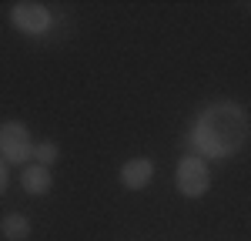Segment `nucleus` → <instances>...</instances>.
<instances>
[{
    "instance_id": "nucleus-1",
    "label": "nucleus",
    "mask_w": 251,
    "mask_h": 241,
    "mask_svg": "<svg viewBox=\"0 0 251 241\" xmlns=\"http://www.w3.org/2000/svg\"><path fill=\"white\" fill-rule=\"evenodd\" d=\"M251 138V118L248 111L234 100H214L198 111V118L188 127L184 147L204 161H228L238 154Z\"/></svg>"
},
{
    "instance_id": "nucleus-2",
    "label": "nucleus",
    "mask_w": 251,
    "mask_h": 241,
    "mask_svg": "<svg viewBox=\"0 0 251 241\" xmlns=\"http://www.w3.org/2000/svg\"><path fill=\"white\" fill-rule=\"evenodd\" d=\"M174 188L181 191V198H204L208 188H211V171H208V161L198 158V154H184L174 168Z\"/></svg>"
},
{
    "instance_id": "nucleus-3",
    "label": "nucleus",
    "mask_w": 251,
    "mask_h": 241,
    "mask_svg": "<svg viewBox=\"0 0 251 241\" xmlns=\"http://www.w3.org/2000/svg\"><path fill=\"white\" fill-rule=\"evenodd\" d=\"M10 27L24 37H44L54 27V14L37 0H20L10 7Z\"/></svg>"
},
{
    "instance_id": "nucleus-4",
    "label": "nucleus",
    "mask_w": 251,
    "mask_h": 241,
    "mask_svg": "<svg viewBox=\"0 0 251 241\" xmlns=\"http://www.w3.org/2000/svg\"><path fill=\"white\" fill-rule=\"evenodd\" d=\"M0 158L7 164H24L34 161V141L24 120H3L0 124Z\"/></svg>"
},
{
    "instance_id": "nucleus-5",
    "label": "nucleus",
    "mask_w": 251,
    "mask_h": 241,
    "mask_svg": "<svg viewBox=\"0 0 251 241\" xmlns=\"http://www.w3.org/2000/svg\"><path fill=\"white\" fill-rule=\"evenodd\" d=\"M117 181L124 191H144L151 181H154V161L151 158H131L121 164L117 171Z\"/></svg>"
},
{
    "instance_id": "nucleus-6",
    "label": "nucleus",
    "mask_w": 251,
    "mask_h": 241,
    "mask_svg": "<svg viewBox=\"0 0 251 241\" xmlns=\"http://www.w3.org/2000/svg\"><path fill=\"white\" fill-rule=\"evenodd\" d=\"M20 188L30 194V198H44L50 188H54V178H50V168H40V164H27L20 171Z\"/></svg>"
},
{
    "instance_id": "nucleus-7",
    "label": "nucleus",
    "mask_w": 251,
    "mask_h": 241,
    "mask_svg": "<svg viewBox=\"0 0 251 241\" xmlns=\"http://www.w3.org/2000/svg\"><path fill=\"white\" fill-rule=\"evenodd\" d=\"M0 235H3L7 241H27L30 238V218L20 215V211L7 215V218L0 221Z\"/></svg>"
},
{
    "instance_id": "nucleus-8",
    "label": "nucleus",
    "mask_w": 251,
    "mask_h": 241,
    "mask_svg": "<svg viewBox=\"0 0 251 241\" xmlns=\"http://www.w3.org/2000/svg\"><path fill=\"white\" fill-rule=\"evenodd\" d=\"M57 158H60V147L54 144V141L34 144V164H40V168H50V164H57Z\"/></svg>"
},
{
    "instance_id": "nucleus-9",
    "label": "nucleus",
    "mask_w": 251,
    "mask_h": 241,
    "mask_svg": "<svg viewBox=\"0 0 251 241\" xmlns=\"http://www.w3.org/2000/svg\"><path fill=\"white\" fill-rule=\"evenodd\" d=\"M7 184H10V171H7V161L0 158V194L7 191Z\"/></svg>"
}]
</instances>
